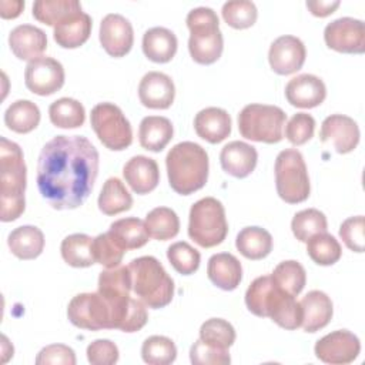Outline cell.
<instances>
[{"label":"cell","mask_w":365,"mask_h":365,"mask_svg":"<svg viewBox=\"0 0 365 365\" xmlns=\"http://www.w3.org/2000/svg\"><path fill=\"white\" fill-rule=\"evenodd\" d=\"M40 123V110L30 100H16L4 111V124L9 130L26 134L33 131Z\"/></svg>","instance_id":"836d02e7"},{"label":"cell","mask_w":365,"mask_h":365,"mask_svg":"<svg viewBox=\"0 0 365 365\" xmlns=\"http://www.w3.org/2000/svg\"><path fill=\"white\" fill-rule=\"evenodd\" d=\"M200 339L211 346L228 349L235 342V329L222 318H210L200 328Z\"/></svg>","instance_id":"b9f144b4"},{"label":"cell","mask_w":365,"mask_h":365,"mask_svg":"<svg viewBox=\"0 0 365 365\" xmlns=\"http://www.w3.org/2000/svg\"><path fill=\"white\" fill-rule=\"evenodd\" d=\"M148 235L158 241L174 238L180 231V220L174 210L168 207H155L145 215Z\"/></svg>","instance_id":"d590c367"},{"label":"cell","mask_w":365,"mask_h":365,"mask_svg":"<svg viewBox=\"0 0 365 365\" xmlns=\"http://www.w3.org/2000/svg\"><path fill=\"white\" fill-rule=\"evenodd\" d=\"M207 275L215 287L224 291H232L242 279V267L235 255L218 252L208 259Z\"/></svg>","instance_id":"484cf974"},{"label":"cell","mask_w":365,"mask_h":365,"mask_svg":"<svg viewBox=\"0 0 365 365\" xmlns=\"http://www.w3.org/2000/svg\"><path fill=\"white\" fill-rule=\"evenodd\" d=\"M9 46L17 58L31 61L47 48V36L36 26L20 24L10 31Z\"/></svg>","instance_id":"7402d4cb"},{"label":"cell","mask_w":365,"mask_h":365,"mask_svg":"<svg viewBox=\"0 0 365 365\" xmlns=\"http://www.w3.org/2000/svg\"><path fill=\"white\" fill-rule=\"evenodd\" d=\"M48 117L58 128H77L84 124L86 110L78 100L61 97L50 104Z\"/></svg>","instance_id":"e575fe53"},{"label":"cell","mask_w":365,"mask_h":365,"mask_svg":"<svg viewBox=\"0 0 365 365\" xmlns=\"http://www.w3.org/2000/svg\"><path fill=\"white\" fill-rule=\"evenodd\" d=\"M60 252L66 264L74 268L91 267L96 259L93 254V238L87 234L67 235L60 245Z\"/></svg>","instance_id":"d6a6232c"},{"label":"cell","mask_w":365,"mask_h":365,"mask_svg":"<svg viewBox=\"0 0 365 365\" xmlns=\"http://www.w3.org/2000/svg\"><path fill=\"white\" fill-rule=\"evenodd\" d=\"M228 234V222L221 201L204 197L194 202L190 210L188 235L202 248L220 245Z\"/></svg>","instance_id":"52a82bcc"},{"label":"cell","mask_w":365,"mask_h":365,"mask_svg":"<svg viewBox=\"0 0 365 365\" xmlns=\"http://www.w3.org/2000/svg\"><path fill=\"white\" fill-rule=\"evenodd\" d=\"M64 68L60 61L53 57L41 56L26 66V87L37 96H51L64 84Z\"/></svg>","instance_id":"4fadbf2b"},{"label":"cell","mask_w":365,"mask_h":365,"mask_svg":"<svg viewBox=\"0 0 365 365\" xmlns=\"http://www.w3.org/2000/svg\"><path fill=\"white\" fill-rule=\"evenodd\" d=\"M80 10L83 9L77 0H37L33 4L34 19L53 27Z\"/></svg>","instance_id":"74e56055"},{"label":"cell","mask_w":365,"mask_h":365,"mask_svg":"<svg viewBox=\"0 0 365 365\" xmlns=\"http://www.w3.org/2000/svg\"><path fill=\"white\" fill-rule=\"evenodd\" d=\"M93 254L96 262L106 268H114L123 261L125 250L107 231L93 238Z\"/></svg>","instance_id":"f6af8a7d"},{"label":"cell","mask_w":365,"mask_h":365,"mask_svg":"<svg viewBox=\"0 0 365 365\" xmlns=\"http://www.w3.org/2000/svg\"><path fill=\"white\" fill-rule=\"evenodd\" d=\"M299 304L302 307L301 327L305 332H317L329 324L334 307L331 298L325 292L312 289L299 301Z\"/></svg>","instance_id":"d4e9b609"},{"label":"cell","mask_w":365,"mask_h":365,"mask_svg":"<svg viewBox=\"0 0 365 365\" xmlns=\"http://www.w3.org/2000/svg\"><path fill=\"white\" fill-rule=\"evenodd\" d=\"M314 131L315 120L308 113H297L285 124V137L294 145H302L309 141Z\"/></svg>","instance_id":"bcb514c9"},{"label":"cell","mask_w":365,"mask_h":365,"mask_svg":"<svg viewBox=\"0 0 365 365\" xmlns=\"http://www.w3.org/2000/svg\"><path fill=\"white\" fill-rule=\"evenodd\" d=\"M170 187L181 195L201 190L208 180V154L197 143L175 144L165 157Z\"/></svg>","instance_id":"277c9868"},{"label":"cell","mask_w":365,"mask_h":365,"mask_svg":"<svg viewBox=\"0 0 365 365\" xmlns=\"http://www.w3.org/2000/svg\"><path fill=\"white\" fill-rule=\"evenodd\" d=\"M185 21L190 30L188 51L191 58L204 66L215 63L224 48L217 13L210 7H195L188 11Z\"/></svg>","instance_id":"8992f818"},{"label":"cell","mask_w":365,"mask_h":365,"mask_svg":"<svg viewBox=\"0 0 365 365\" xmlns=\"http://www.w3.org/2000/svg\"><path fill=\"white\" fill-rule=\"evenodd\" d=\"M97 204L103 214L115 215L131 208L133 197L120 178L110 177L100 191Z\"/></svg>","instance_id":"1f68e13d"},{"label":"cell","mask_w":365,"mask_h":365,"mask_svg":"<svg viewBox=\"0 0 365 365\" xmlns=\"http://www.w3.org/2000/svg\"><path fill=\"white\" fill-rule=\"evenodd\" d=\"M245 305L257 317L271 318L284 329H297L302 324V307L295 297L282 291L271 275L255 278L245 292Z\"/></svg>","instance_id":"7a4b0ae2"},{"label":"cell","mask_w":365,"mask_h":365,"mask_svg":"<svg viewBox=\"0 0 365 365\" xmlns=\"http://www.w3.org/2000/svg\"><path fill=\"white\" fill-rule=\"evenodd\" d=\"M7 245L19 259H34L44 250V234L34 225H21L9 234Z\"/></svg>","instance_id":"f1b7e54d"},{"label":"cell","mask_w":365,"mask_h":365,"mask_svg":"<svg viewBox=\"0 0 365 365\" xmlns=\"http://www.w3.org/2000/svg\"><path fill=\"white\" fill-rule=\"evenodd\" d=\"M271 277L282 291L292 297L299 295L307 282L305 268L295 259H287L279 262L274 268Z\"/></svg>","instance_id":"8d00e7d4"},{"label":"cell","mask_w":365,"mask_h":365,"mask_svg":"<svg viewBox=\"0 0 365 365\" xmlns=\"http://www.w3.org/2000/svg\"><path fill=\"white\" fill-rule=\"evenodd\" d=\"M70 322L81 329H111V311L98 292H83L71 298L67 307Z\"/></svg>","instance_id":"8fae6325"},{"label":"cell","mask_w":365,"mask_h":365,"mask_svg":"<svg viewBox=\"0 0 365 365\" xmlns=\"http://www.w3.org/2000/svg\"><path fill=\"white\" fill-rule=\"evenodd\" d=\"M307 252L315 264L327 267L338 262L342 255V248L334 235L321 232L307 241Z\"/></svg>","instance_id":"ab89813d"},{"label":"cell","mask_w":365,"mask_h":365,"mask_svg":"<svg viewBox=\"0 0 365 365\" xmlns=\"http://www.w3.org/2000/svg\"><path fill=\"white\" fill-rule=\"evenodd\" d=\"M307 50L301 38L285 34L277 37L268 51V61L271 68L279 76H288L301 70L305 63Z\"/></svg>","instance_id":"2e32d148"},{"label":"cell","mask_w":365,"mask_h":365,"mask_svg":"<svg viewBox=\"0 0 365 365\" xmlns=\"http://www.w3.org/2000/svg\"><path fill=\"white\" fill-rule=\"evenodd\" d=\"M315 356L331 365H345L356 359L361 352L359 338L348 329H338L317 341Z\"/></svg>","instance_id":"5bb4252c"},{"label":"cell","mask_w":365,"mask_h":365,"mask_svg":"<svg viewBox=\"0 0 365 365\" xmlns=\"http://www.w3.org/2000/svg\"><path fill=\"white\" fill-rule=\"evenodd\" d=\"M133 291L145 307L158 309L167 307L174 297V281L163 264L153 255L134 258L128 264Z\"/></svg>","instance_id":"5b68a950"},{"label":"cell","mask_w":365,"mask_h":365,"mask_svg":"<svg viewBox=\"0 0 365 365\" xmlns=\"http://www.w3.org/2000/svg\"><path fill=\"white\" fill-rule=\"evenodd\" d=\"M27 168L19 144L0 138V220L10 222L17 220L26 208L24 191Z\"/></svg>","instance_id":"3957f363"},{"label":"cell","mask_w":365,"mask_h":365,"mask_svg":"<svg viewBox=\"0 0 365 365\" xmlns=\"http://www.w3.org/2000/svg\"><path fill=\"white\" fill-rule=\"evenodd\" d=\"M108 232L125 251L144 247L150 237L145 222L137 217L120 218L111 222Z\"/></svg>","instance_id":"4dcf8cb0"},{"label":"cell","mask_w":365,"mask_h":365,"mask_svg":"<svg viewBox=\"0 0 365 365\" xmlns=\"http://www.w3.org/2000/svg\"><path fill=\"white\" fill-rule=\"evenodd\" d=\"M125 182L135 194H148L160 182V170L154 158L145 155L131 157L123 167Z\"/></svg>","instance_id":"ffe728a7"},{"label":"cell","mask_w":365,"mask_h":365,"mask_svg":"<svg viewBox=\"0 0 365 365\" xmlns=\"http://www.w3.org/2000/svg\"><path fill=\"white\" fill-rule=\"evenodd\" d=\"M24 9V1L21 0H1L0 1V16L3 19H16Z\"/></svg>","instance_id":"f5cc1de1"},{"label":"cell","mask_w":365,"mask_h":365,"mask_svg":"<svg viewBox=\"0 0 365 365\" xmlns=\"http://www.w3.org/2000/svg\"><path fill=\"white\" fill-rule=\"evenodd\" d=\"M91 17L83 10L76 11L53 27L56 43L63 48H77L83 46L91 34Z\"/></svg>","instance_id":"cb8c5ba5"},{"label":"cell","mask_w":365,"mask_h":365,"mask_svg":"<svg viewBox=\"0 0 365 365\" xmlns=\"http://www.w3.org/2000/svg\"><path fill=\"white\" fill-rule=\"evenodd\" d=\"M221 14L224 21L237 30L251 27L258 17L257 7L250 0H231L222 4Z\"/></svg>","instance_id":"7bdbcfd3"},{"label":"cell","mask_w":365,"mask_h":365,"mask_svg":"<svg viewBox=\"0 0 365 365\" xmlns=\"http://www.w3.org/2000/svg\"><path fill=\"white\" fill-rule=\"evenodd\" d=\"M327 97L325 83L314 74H299L292 77L285 86L287 101L298 108H314Z\"/></svg>","instance_id":"d6986e66"},{"label":"cell","mask_w":365,"mask_h":365,"mask_svg":"<svg viewBox=\"0 0 365 365\" xmlns=\"http://www.w3.org/2000/svg\"><path fill=\"white\" fill-rule=\"evenodd\" d=\"M141 358L150 365H168L177 358V346L168 336L151 335L141 345Z\"/></svg>","instance_id":"60d3db41"},{"label":"cell","mask_w":365,"mask_h":365,"mask_svg":"<svg viewBox=\"0 0 365 365\" xmlns=\"http://www.w3.org/2000/svg\"><path fill=\"white\" fill-rule=\"evenodd\" d=\"M231 117L220 107H207L194 117V130L197 135L211 144L224 141L231 134Z\"/></svg>","instance_id":"603a6c76"},{"label":"cell","mask_w":365,"mask_h":365,"mask_svg":"<svg viewBox=\"0 0 365 365\" xmlns=\"http://www.w3.org/2000/svg\"><path fill=\"white\" fill-rule=\"evenodd\" d=\"M143 53L154 63H168L177 53L175 34L165 27H151L143 36Z\"/></svg>","instance_id":"4316f807"},{"label":"cell","mask_w":365,"mask_h":365,"mask_svg":"<svg viewBox=\"0 0 365 365\" xmlns=\"http://www.w3.org/2000/svg\"><path fill=\"white\" fill-rule=\"evenodd\" d=\"M257 161L258 153L255 147L238 140L225 144L220 153L222 170L235 178L248 177L255 170Z\"/></svg>","instance_id":"44dd1931"},{"label":"cell","mask_w":365,"mask_h":365,"mask_svg":"<svg viewBox=\"0 0 365 365\" xmlns=\"http://www.w3.org/2000/svg\"><path fill=\"white\" fill-rule=\"evenodd\" d=\"M339 237L351 251L364 252V215L349 217L342 221Z\"/></svg>","instance_id":"c3c4849f"},{"label":"cell","mask_w":365,"mask_h":365,"mask_svg":"<svg viewBox=\"0 0 365 365\" xmlns=\"http://www.w3.org/2000/svg\"><path fill=\"white\" fill-rule=\"evenodd\" d=\"M91 127L98 140L113 151H121L133 143V128L121 108L113 103H98L91 108Z\"/></svg>","instance_id":"30bf717a"},{"label":"cell","mask_w":365,"mask_h":365,"mask_svg":"<svg viewBox=\"0 0 365 365\" xmlns=\"http://www.w3.org/2000/svg\"><path fill=\"white\" fill-rule=\"evenodd\" d=\"M287 114L282 108L269 104L252 103L238 114L240 134L251 141L275 144L282 140Z\"/></svg>","instance_id":"ba28073f"},{"label":"cell","mask_w":365,"mask_h":365,"mask_svg":"<svg viewBox=\"0 0 365 365\" xmlns=\"http://www.w3.org/2000/svg\"><path fill=\"white\" fill-rule=\"evenodd\" d=\"M328 221L322 211L317 208H307L302 211H298L292 221H291V230L295 238L301 242H307L311 237L327 232Z\"/></svg>","instance_id":"f35d334b"},{"label":"cell","mask_w":365,"mask_h":365,"mask_svg":"<svg viewBox=\"0 0 365 365\" xmlns=\"http://www.w3.org/2000/svg\"><path fill=\"white\" fill-rule=\"evenodd\" d=\"M339 4H341L339 0H332V1H329V0H308L307 1V7L317 17H327V16L332 14L339 7Z\"/></svg>","instance_id":"816d5d0a"},{"label":"cell","mask_w":365,"mask_h":365,"mask_svg":"<svg viewBox=\"0 0 365 365\" xmlns=\"http://www.w3.org/2000/svg\"><path fill=\"white\" fill-rule=\"evenodd\" d=\"M325 44L346 54H362L365 51V24L359 19L339 17L325 26Z\"/></svg>","instance_id":"7c38bea8"},{"label":"cell","mask_w":365,"mask_h":365,"mask_svg":"<svg viewBox=\"0 0 365 365\" xmlns=\"http://www.w3.org/2000/svg\"><path fill=\"white\" fill-rule=\"evenodd\" d=\"M175 97V86L170 76L161 71H148L138 84L140 103L147 108L165 110Z\"/></svg>","instance_id":"ac0fdd59"},{"label":"cell","mask_w":365,"mask_h":365,"mask_svg":"<svg viewBox=\"0 0 365 365\" xmlns=\"http://www.w3.org/2000/svg\"><path fill=\"white\" fill-rule=\"evenodd\" d=\"M37 365H76L74 351L64 344L44 346L36 356Z\"/></svg>","instance_id":"681fc988"},{"label":"cell","mask_w":365,"mask_h":365,"mask_svg":"<svg viewBox=\"0 0 365 365\" xmlns=\"http://www.w3.org/2000/svg\"><path fill=\"white\" fill-rule=\"evenodd\" d=\"M100 155L84 135H56L47 141L37 161V187L54 210H74L84 204L98 175Z\"/></svg>","instance_id":"6da1fadb"},{"label":"cell","mask_w":365,"mask_h":365,"mask_svg":"<svg viewBox=\"0 0 365 365\" xmlns=\"http://www.w3.org/2000/svg\"><path fill=\"white\" fill-rule=\"evenodd\" d=\"M118 356V348L110 339H96L87 346V359L93 365H113Z\"/></svg>","instance_id":"f907efd6"},{"label":"cell","mask_w":365,"mask_h":365,"mask_svg":"<svg viewBox=\"0 0 365 365\" xmlns=\"http://www.w3.org/2000/svg\"><path fill=\"white\" fill-rule=\"evenodd\" d=\"M319 138L324 144H331L336 153L346 154L359 143V127L345 114H331L321 124Z\"/></svg>","instance_id":"e0dca14e"},{"label":"cell","mask_w":365,"mask_h":365,"mask_svg":"<svg viewBox=\"0 0 365 365\" xmlns=\"http://www.w3.org/2000/svg\"><path fill=\"white\" fill-rule=\"evenodd\" d=\"M235 247L248 259H262L272 250V237L262 227H245L237 234Z\"/></svg>","instance_id":"f546056e"},{"label":"cell","mask_w":365,"mask_h":365,"mask_svg":"<svg viewBox=\"0 0 365 365\" xmlns=\"http://www.w3.org/2000/svg\"><path fill=\"white\" fill-rule=\"evenodd\" d=\"M98 38L107 54L111 57L125 56L134 43L131 23L118 13H108L100 23Z\"/></svg>","instance_id":"9a60e30c"},{"label":"cell","mask_w":365,"mask_h":365,"mask_svg":"<svg viewBox=\"0 0 365 365\" xmlns=\"http://www.w3.org/2000/svg\"><path fill=\"white\" fill-rule=\"evenodd\" d=\"M167 258L173 268L182 275L194 274L198 269L201 261L200 252L185 241L171 244L167 248Z\"/></svg>","instance_id":"ee69618b"},{"label":"cell","mask_w":365,"mask_h":365,"mask_svg":"<svg viewBox=\"0 0 365 365\" xmlns=\"http://www.w3.org/2000/svg\"><path fill=\"white\" fill-rule=\"evenodd\" d=\"M190 361L194 365H227L231 362V356L228 349L215 348L198 339L190 349Z\"/></svg>","instance_id":"7dc6e473"},{"label":"cell","mask_w":365,"mask_h":365,"mask_svg":"<svg viewBox=\"0 0 365 365\" xmlns=\"http://www.w3.org/2000/svg\"><path fill=\"white\" fill-rule=\"evenodd\" d=\"M275 187L281 200L288 204L305 201L311 192L309 177L302 154L297 148L282 150L275 160Z\"/></svg>","instance_id":"9c48e42d"},{"label":"cell","mask_w":365,"mask_h":365,"mask_svg":"<svg viewBox=\"0 0 365 365\" xmlns=\"http://www.w3.org/2000/svg\"><path fill=\"white\" fill-rule=\"evenodd\" d=\"M174 128L167 117L147 115L138 127V140L143 148L160 153L171 141Z\"/></svg>","instance_id":"83f0119b"}]
</instances>
